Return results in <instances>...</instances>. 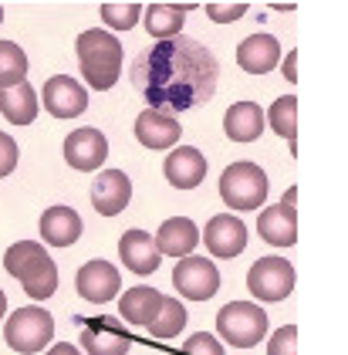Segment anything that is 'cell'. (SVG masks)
I'll list each match as a JSON object with an SVG mask.
<instances>
[{
	"label": "cell",
	"instance_id": "obj_32",
	"mask_svg": "<svg viewBox=\"0 0 348 355\" xmlns=\"http://www.w3.org/2000/svg\"><path fill=\"white\" fill-rule=\"evenodd\" d=\"M243 14H247V3H243V0H237V3L210 0V3H207V17L216 21V24H234V21H241Z\"/></svg>",
	"mask_w": 348,
	"mask_h": 355
},
{
	"label": "cell",
	"instance_id": "obj_18",
	"mask_svg": "<svg viewBox=\"0 0 348 355\" xmlns=\"http://www.w3.org/2000/svg\"><path fill=\"white\" fill-rule=\"evenodd\" d=\"M153 237H156L159 254H169V257H180L183 261L200 244V227L189 217H169V220H162V227Z\"/></svg>",
	"mask_w": 348,
	"mask_h": 355
},
{
	"label": "cell",
	"instance_id": "obj_17",
	"mask_svg": "<svg viewBox=\"0 0 348 355\" xmlns=\"http://www.w3.org/2000/svg\"><path fill=\"white\" fill-rule=\"evenodd\" d=\"M277 61H281V44L270 34H250L237 48V64L247 75H268L277 68Z\"/></svg>",
	"mask_w": 348,
	"mask_h": 355
},
{
	"label": "cell",
	"instance_id": "obj_35",
	"mask_svg": "<svg viewBox=\"0 0 348 355\" xmlns=\"http://www.w3.org/2000/svg\"><path fill=\"white\" fill-rule=\"evenodd\" d=\"M284 78L297 82V51H288V58H284Z\"/></svg>",
	"mask_w": 348,
	"mask_h": 355
},
{
	"label": "cell",
	"instance_id": "obj_1",
	"mask_svg": "<svg viewBox=\"0 0 348 355\" xmlns=\"http://www.w3.org/2000/svg\"><path fill=\"white\" fill-rule=\"evenodd\" d=\"M216 58L196 37L156 41L149 51L132 61L135 92L156 112H186L200 102H210L216 92Z\"/></svg>",
	"mask_w": 348,
	"mask_h": 355
},
{
	"label": "cell",
	"instance_id": "obj_15",
	"mask_svg": "<svg viewBox=\"0 0 348 355\" xmlns=\"http://www.w3.org/2000/svg\"><path fill=\"white\" fill-rule=\"evenodd\" d=\"M162 173H166V180H169L176 190H193V187H200L203 176H207V156H203L200 149H193V146H176V149L166 156Z\"/></svg>",
	"mask_w": 348,
	"mask_h": 355
},
{
	"label": "cell",
	"instance_id": "obj_28",
	"mask_svg": "<svg viewBox=\"0 0 348 355\" xmlns=\"http://www.w3.org/2000/svg\"><path fill=\"white\" fill-rule=\"evenodd\" d=\"M270 129L277 132L281 139L291 142V153H295V139H297V98L295 95H281L268 112Z\"/></svg>",
	"mask_w": 348,
	"mask_h": 355
},
{
	"label": "cell",
	"instance_id": "obj_4",
	"mask_svg": "<svg viewBox=\"0 0 348 355\" xmlns=\"http://www.w3.org/2000/svg\"><path fill=\"white\" fill-rule=\"evenodd\" d=\"M270 328L268 311L254 301H230L220 308L216 315V331H220V342L227 345H241V349H250L257 345Z\"/></svg>",
	"mask_w": 348,
	"mask_h": 355
},
{
	"label": "cell",
	"instance_id": "obj_13",
	"mask_svg": "<svg viewBox=\"0 0 348 355\" xmlns=\"http://www.w3.org/2000/svg\"><path fill=\"white\" fill-rule=\"evenodd\" d=\"M132 200V180L122 169H102L92 183V207L102 217H115L129 207Z\"/></svg>",
	"mask_w": 348,
	"mask_h": 355
},
{
	"label": "cell",
	"instance_id": "obj_34",
	"mask_svg": "<svg viewBox=\"0 0 348 355\" xmlns=\"http://www.w3.org/2000/svg\"><path fill=\"white\" fill-rule=\"evenodd\" d=\"M17 156H21V153H17V142L7 136V132H0V180L17 169Z\"/></svg>",
	"mask_w": 348,
	"mask_h": 355
},
{
	"label": "cell",
	"instance_id": "obj_27",
	"mask_svg": "<svg viewBox=\"0 0 348 355\" xmlns=\"http://www.w3.org/2000/svg\"><path fill=\"white\" fill-rule=\"evenodd\" d=\"M27 82V55L21 44L0 41V88H14Z\"/></svg>",
	"mask_w": 348,
	"mask_h": 355
},
{
	"label": "cell",
	"instance_id": "obj_38",
	"mask_svg": "<svg viewBox=\"0 0 348 355\" xmlns=\"http://www.w3.org/2000/svg\"><path fill=\"white\" fill-rule=\"evenodd\" d=\"M7 315V298H3V291H0V318Z\"/></svg>",
	"mask_w": 348,
	"mask_h": 355
},
{
	"label": "cell",
	"instance_id": "obj_14",
	"mask_svg": "<svg viewBox=\"0 0 348 355\" xmlns=\"http://www.w3.org/2000/svg\"><path fill=\"white\" fill-rule=\"evenodd\" d=\"M183 136V125L176 122V115L156 109H142L135 119V139L146 149H173Z\"/></svg>",
	"mask_w": 348,
	"mask_h": 355
},
{
	"label": "cell",
	"instance_id": "obj_2",
	"mask_svg": "<svg viewBox=\"0 0 348 355\" xmlns=\"http://www.w3.org/2000/svg\"><path fill=\"white\" fill-rule=\"evenodd\" d=\"M75 55H78V68L85 82L95 92H108L122 75V44L115 34L108 31H81L75 41Z\"/></svg>",
	"mask_w": 348,
	"mask_h": 355
},
{
	"label": "cell",
	"instance_id": "obj_22",
	"mask_svg": "<svg viewBox=\"0 0 348 355\" xmlns=\"http://www.w3.org/2000/svg\"><path fill=\"white\" fill-rule=\"evenodd\" d=\"M257 234L274 247H291L297 241V210H288V207H281V203L261 210Z\"/></svg>",
	"mask_w": 348,
	"mask_h": 355
},
{
	"label": "cell",
	"instance_id": "obj_6",
	"mask_svg": "<svg viewBox=\"0 0 348 355\" xmlns=\"http://www.w3.org/2000/svg\"><path fill=\"white\" fill-rule=\"evenodd\" d=\"M247 291L257 301H284L295 291V264L284 257H261L247 271Z\"/></svg>",
	"mask_w": 348,
	"mask_h": 355
},
{
	"label": "cell",
	"instance_id": "obj_8",
	"mask_svg": "<svg viewBox=\"0 0 348 355\" xmlns=\"http://www.w3.org/2000/svg\"><path fill=\"white\" fill-rule=\"evenodd\" d=\"M81 345L88 355H125L132 349V338L119 318L98 315V318H88L81 325Z\"/></svg>",
	"mask_w": 348,
	"mask_h": 355
},
{
	"label": "cell",
	"instance_id": "obj_37",
	"mask_svg": "<svg viewBox=\"0 0 348 355\" xmlns=\"http://www.w3.org/2000/svg\"><path fill=\"white\" fill-rule=\"evenodd\" d=\"M295 200H297V187H291V190L284 193V200H281V207H288V210H295Z\"/></svg>",
	"mask_w": 348,
	"mask_h": 355
},
{
	"label": "cell",
	"instance_id": "obj_16",
	"mask_svg": "<svg viewBox=\"0 0 348 355\" xmlns=\"http://www.w3.org/2000/svg\"><path fill=\"white\" fill-rule=\"evenodd\" d=\"M119 257L132 274H153L162 264L156 237L146 234V230H125L122 241H119Z\"/></svg>",
	"mask_w": 348,
	"mask_h": 355
},
{
	"label": "cell",
	"instance_id": "obj_11",
	"mask_svg": "<svg viewBox=\"0 0 348 355\" xmlns=\"http://www.w3.org/2000/svg\"><path fill=\"white\" fill-rule=\"evenodd\" d=\"M203 244L214 257L230 261V257L243 254V247H247V223L241 217H234V214H216L203 230Z\"/></svg>",
	"mask_w": 348,
	"mask_h": 355
},
{
	"label": "cell",
	"instance_id": "obj_7",
	"mask_svg": "<svg viewBox=\"0 0 348 355\" xmlns=\"http://www.w3.org/2000/svg\"><path fill=\"white\" fill-rule=\"evenodd\" d=\"M173 284H176V291L189 301H210L220 291V271H216V264L210 257H196V254H189L183 257L180 264H176V271H173Z\"/></svg>",
	"mask_w": 348,
	"mask_h": 355
},
{
	"label": "cell",
	"instance_id": "obj_26",
	"mask_svg": "<svg viewBox=\"0 0 348 355\" xmlns=\"http://www.w3.org/2000/svg\"><path fill=\"white\" fill-rule=\"evenodd\" d=\"M186 308H183V301L176 298H162V308L159 315L149 322V335L153 338H176L183 328H186Z\"/></svg>",
	"mask_w": 348,
	"mask_h": 355
},
{
	"label": "cell",
	"instance_id": "obj_30",
	"mask_svg": "<svg viewBox=\"0 0 348 355\" xmlns=\"http://www.w3.org/2000/svg\"><path fill=\"white\" fill-rule=\"evenodd\" d=\"M102 21L115 31H132L142 21V3H135V0H129V3H112L108 0V3H102Z\"/></svg>",
	"mask_w": 348,
	"mask_h": 355
},
{
	"label": "cell",
	"instance_id": "obj_33",
	"mask_svg": "<svg viewBox=\"0 0 348 355\" xmlns=\"http://www.w3.org/2000/svg\"><path fill=\"white\" fill-rule=\"evenodd\" d=\"M268 355H297V328L295 325L277 328L268 342Z\"/></svg>",
	"mask_w": 348,
	"mask_h": 355
},
{
	"label": "cell",
	"instance_id": "obj_23",
	"mask_svg": "<svg viewBox=\"0 0 348 355\" xmlns=\"http://www.w3.org/2000/svg\"><path fill=\"white\" fill-rule=\"evenodd\" d=\"M0 115L10 125H31L37 119V92L27 82L14 88H0Z\"/></svg>",
	"mask_w": 348,
	"mask_h": 355
},
{
	"label": "cell",
	"instance_id": "obj_5",
	"mask_svg": "<svg viewBox=\"0 0 348 355\" xmlns=\"http://www.w3.org/2000/svg\"><path fill=\"white\" fill-rule=\"evenodd\" d=\"M3 338H7V345H10L14 352L37 355L44 345H51V338H54L51 311L34 308V304L17 308V311L7 318V325H3Z\"/></svg>",
	"mask_w": 348,
	"mask_h": 355
},
{
	"label": "cell",
	"instance_id": "obj_12",
	"mask_svg": "<svg viewBox=\"0 0 348 355\" xmlns=\"http://www.w3.org/2000/svg\"><path fill=\"white\" fill-rule=\"evenodd\" d=\"M75 288L85 301H95V304H105L122 291V274L115 264L108 261H88L81 264L78 277H75Z\"/></svg>",
	"mask_w": 348,
	"mask_h": 355
},
{
	"label": "cell",
	"instance_id": "obj_10",
	"mask_svg": "<svg viewBox=\"0 0 348 355\" xmlns=\"http://www.w3.org/2000/svg\"><path fill=\"white\" fill-rule=\"evenodd\" d=\"M64 159H68L71 169H78V173H95V169L108 159V139L102 136V129H95V125L75 129L71 136L64 139Z\"/></svg>",
	"mask_w": 348,
	"mask_h": 355
},
{
	"label": "cell",
	"instance_id": "obj_36",
	"mask_svg": "<svg viewBox=\"0 0 348 355\" xmlns=\"http://www.w3.org/2000/svg\"><path fill=\"white\" fill-rule=\"evenodd\" d=\"M48 355H81V352L75 349V345H68V342H64V345H54V349H48Z\"/></svg>",
	"mask_w": 348,
	"mask_h": 355
},
{
	"label": "cell",
	"instance_id": "obj_25",
	"mask_svg": "<svg viewBox=\"0 0 348 355\" xmlns=\"http://www.w3.org/2000/svg\"><path fill=\"white\" fill-rule=\"evenodd\" d=\"M41 261H48V250L37 244V241H17V244L7 247V254H3V268L17 281H24L27 274L37 271Z\"/></svg>",
	"mask_w": 348,
	"mask_h": 355
},
{
	"label": "cell",
	"instance_id": "obj_9",
	"mask_svg": "<svg viewBox=\"0 0 348 355\" xmlns=\"http://www.w3.org/2000/svg\"><path fill=\"white\" fill-rule=\"evenodd\" d=\"M41 105L48 109V115L54 119H78L81 112L88 109V92L78 78H68V75H54L44 82V92H41Z\"/></svg>",
	"mask_w": 348,
	"mask_h": 355
},
{
	"label": "cell",
	"instance_id": "obj_3",
	"mask_svg": "<svg viewBox=\"0 0 348 355\" xmlns=\"http://www.w3.org/2000/svg\"><path fill=\"white\" fill-rule=\"evenodd\" d=\"M268 173L247 159L227 166L220 176V200L230 210H261L268 200Z\"/></svg>",
	"mask_w": 348,
	"mask_h": 355
},
{
	"label": "cell",
	"instance_id": "obj_39",
	"mask_svg": "<svg viewBox=\"0 0 348 355\" xmlns=\"http://www.w3.org/2000/svg\"><path fill=\"white\" fill-rule=\"evenodd\" d=\"M0 24H3V7H0Z\"/></svg>",
	"mask_w": 348,
	"mask_h": 355
},
{
	"label": "cell",
	"instance_id": "obj_31",
	"mask_svg": "<svg viewBox=\"0 0 348 355\" xmlns=\"http://www.w3.org/2000/svg\"><path fill=\"white\" fill-rule=\"evenodd\" d=\"M180 355H227V349H223V342H220L216 335L196 331V335H189V342L183 345Z\"/></svg>",
	"mask_w": 348,
	"mask_h": 355
},
{
	"label": "cell",
	"instance_id": "obj_21",
	"mask_svg": "<svg viewBox=\"0 0 348 355\" xmlns=\"http://www.w3.org/2000/svg\"><path fill=\"white\" fill-rule=\"evenodd\" d=\"M162 291H156V288H129V291H122V301H119V318H125L129 325H142L149 328V322L159 315L162 308Z\"/></svg>",
	"mask_w": 348,
	"mask_h": 355
},
{
	"label": "cell",
	"instance_id": "obj_24",
	"mask_svg": "<svg viewBox=\"0 0 348 355\" xmlns=\"http://www.w3.org/2000/svg\"><path fill=\"white\" fill-rule=\"evenodd\" d=\"M183 17L186 10L180 3H149L142 7V24L156 41H173L183 31Z\"/></svg>",
	"mask_w": 348,
	"mask_h": 355
},
{
	"label": "cell",
	"instance_id": "obj_20",
	"mask_svg": "<svg viewBox=\"0 0 348 355\" xmlns=\"http://www.w3.org/2000/svg\"><path fill=\"white\" fill-rule=\"evenodd\" d=\"M223 132L234 142H254L264 132V112L257 102H234L223 115Z\"/></svg>",
	"mask_w": 348,
	"mask_h": 355
},
{
	"label": "cell",
	"instance_id": "obj_19",
	"mask_svg": "<svg viewBox=\"0 0 348 355\" xmlns=\"http://www.w3.org/2000/svg\"><path fill=\"white\" fill-rule=\"evenodd\" d=\"M81 217L71 207H51L41 214V241L51 247H71L81 237Z\"/></svg>",
	"mask_w": 348,
	"mask_h": 355
},
{
	"label": "cell",
	"instance_id": "obj_29",
	"mask_svg": "<svg viewBox=\"0 0 348 355\" xmlns=\"http://www.w3.org/2000/svg\"><path fill=\"white\" fill-rule=\"evenodd\" d=\"M21 284H24V291L34 301L51 298L54 291H58V268H54V261L51 257H48V261H41V268H37L34 274H27Z\"/></svg>",
	"mask_w": 348,
	"mask_h": 355
}]
</instances>
